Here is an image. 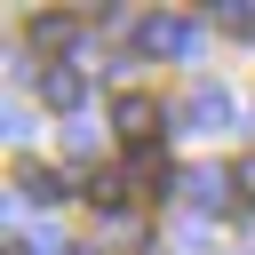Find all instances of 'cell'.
<instances>
[{
    "mask_svg": "<svg viewBox=\"0 0 255 255\" xmlns=\"http://www.w3.org/2000/svg\"><path fill=\"white\" fill-rule=\"evenodd\" d=\"M8 255H32V247H24V239H8Z\"/></svg>",
    "mask_w": 255,
    "mask_h": 255,
    "instance_id": "10",
    "label": "cell"
},
{
    "mask_svg": "<svg viewBox=\"0 0 255 255\" xmlns=\"http://www.w3.org/2000/svg\"><path fill=\"white\" fill-rule=\"evenodd\" d=\"M231 191L255 207V151H239V159H231Z\"/></svg>",
    "mask_w": 255,
    "mask_h": 255,
    "instance_id": "9",
    "label": "cell"
},
{
    "mask_svg": "<svg viewBox=\"0 0 255 255\" xmlns=\"http://www.w3.org/2000/svg\"><path fill=\"white\" fill-rule=\"evenodd\" d=\"M215 24H223V32H239V40H247V32H255V8H239V0H231V8H223V0H215Z\"/></svg>",
    "mask_w": 255,
    "mask_h": 255,
    "instance_id": "8",
    "label": "cell"
},
{
    "mask_svg": "<svg viewBox=\"0 0 255 255\" xmlns=\"http://www.w3.org/2000/svg\"><path fill=\"white\" fill-rule=\"evenodd\" d=\"M183 40H191L183 16H143V24H135V48H143V56H175Z\"/></svg>",
    "mask_w": 255,
    "mask_h": 255,
    "instance_id": "4",
    "label": "cell"
},
{
    "mask_svg": "<svg viewBox=\"0 0 255 255\" xmlns=\"http://www.w3.org/2000/svg\"><path fill=\"white\" fill-rule=\"evenodd\" d=\"M128 199H167L175 191V167H167V151H128Z\"/></svg>",
    "mask_w": 255,
    "mask_h": 255,
    "instance_id": "3",
    "label": "cell"
},
{
    "mask_svg": "<svg viewBox=\"0 0 255 255\" xmlns=\"http://www.w3.org/2000/svg\"><path fill=\"white\" fill-rule=\"evenodd\" d=\"M72 40H80V16H72V8H40V16L24 24V48H32V56H48V64H56Z\"/></svg>",
    "mask_w": 255,
    "mask_h": 255,
    "instance_id": "2",
    "label": "cell"
},
{
    "mask_svg": "<svg viewBox=\"0 0 255 255\" xmlns=\"http://www.w3.org/2000/svg\"><path fill=\"white\" fill-rule=\"evenodd\" d=\"M64 255H104V247H64Z\"/></svg>",
    "mask_w": 255,
    "mask_h": 255,
    "instance_id": "11",
    "label": "cell"
},
{
    "mask_svg": "<svg viewBox=\"0 0 255 255\" xmlns=\"http://www.w3.org/2000/svg\"><path fill=\"white\" fill-rule=\"evenodd\" d=\"M183 120H191V128H215V120H231V96H223L215 80H191V96H183Z\"/></svg>",
    "mask_w": 255,
    "mask_h": 255,
    "instance_id": "5",
    "label": "cell"
},
{
    "mask_svg": "<svg viewBox=\"0 0 255 255\" xmlns=\"http://www.w3.org/2000/svg\"><path fill=\"white\" fill-rule=\"evenodd\" d=\"M80 88H88V80H80V64H48V72H40V96H48L56 112H72V104H80Z\"/></svg>",
    "mask_w": 255,
    "mask_h": 255,
    "instance_id": "6",
    "label": "cell"
},
{
    "mask_svg": "<svg viewBox=\"0 0 255 255\" xmlns=\"http://www.w3.org/2000/svg\"><path fill=\"white\" fill-rule=\"evenodd\" d=\"M112 128H120V143H128V151H159L167 112H159V96H151V88H120V96H112Z\"/></svg>",
    "mask_w": 255,
    "mask_h": 255,
    "instance_id": "1",
    "label": "cell"
},
{
    "mask_svg": "<svg viewBox=\"0 0 255 255\" xmlns=\"http://www.w3.org/2000/svg\"><path fill=\"white\" fill-rule=\"evenodd\" d=\"M16 191H24L32 207H56V199H64V183H56V167H32V159L16 167Z\"/></svg>",
    "mask_w": 255,
    "mask_h": 255,
    "instance_id": "7",
    "label": "cell"
}]
</instances>
